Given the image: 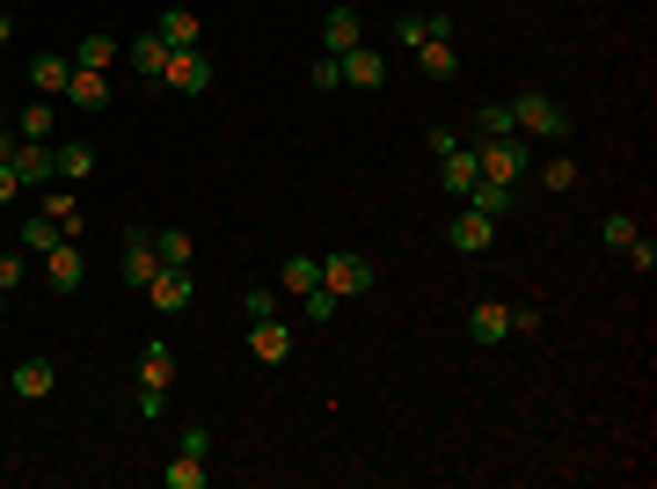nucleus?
<instances>
[{"label":"nucleus","mask_w":657,"mask_h":489,"mask_svg":"<svg viewBox=\"0 0 657 489\" xmlns=\"http://www.w3.org/2000/svg\"><path fill=\"white\" fill-rule=\"evenodd\" d=\"M512 132H526V140H570V110L555 95H540V88H526L512 103Z\"/></svg>","instance_id":"f257e3e1"},{"label":"nucleus","mask_w":657,"mask_h":489,"mask_svg":"<svg viewBox=\"0 0 657 489\" xmlns=\"http://www.w3.org/2000/svg\"><path fill=\"white\" fill-rule=\"evenodd\" d=\"M475 146V169L489 175V183H519L526 175V140L519 132H504V140H467Z\"/></svg>","instance_id":"f03ea898"},{"label":"nucleus","mask_w":657,"mask_h":489,"mask_svg":"<svg viewBox=\"0 0 657 489\" xmlns=\"http://www.w3.org/2000/svg\"><path fill=\"white\" fill-rule=\"evenodd\" d=\"M212 59H205V44H198V52H169V67H161V81L154 88H169V95H205L212 88Z\"/></svg>","instance_id":"7ed1b4c3"},{"label":"nucleus","mask_w":657,"mask_h":489,"mask_svg":"<svg viewBox=\"0 0 657 489\" xmlns=\"http://www.w3.org/2000/svg\"><path fill=\"white\" fill-rule=\"evenodd\" d=\"M322 285L336 299H358V293H373V263L351 256V248H336V256H322Z\"/></svg>","instance_id":"20e7f679"},{"label":"nucleus","mask_w":657,"mask_h":489,"mask_svg":"<svg viewBox=\"0 0 657 489\" xmlns=\"http://www.w3.org/2000/svg\"><path fill=\"white\" fill-rule=\"evenodd\" d=\"M154 271H161L154 234H146V227H132V234H124V256H118V278L132 285V293H146V285H154Z\"/></svg>","instance_id":"39448f33"},{"label":"nucleus","mask_w":657,"mask_h":489,"mask_svg":"<svg viewBox=\"0 0 657 489\" xmlns=\"http://www.w3.org/2000/svg\"><path fill=\"white\" fill-rule=\"evenodd\" d=\"M446 242L461 248V256H483V248L497 242V220H489V212H475V205H461V212H453V227H446Z\"/></svg>","instance_id":"423d86ee"},{"label":"nucleus","mask_w":657,"mask_h":489,"mask_svg":"<svg viewBox=\"0 0 657 489\" xmlns=\"http://www.w3.org/2000/svg\"><path fill=\"white\" fill-rule=\"evenodd\" d=\"M44 278H52V293H81L88 285V256L73 242H52L44 248Z\"/></svg>","instance_id":"0eeeda50"},{"label":"nucleus","mask_w":657,"mask_h":489,"mask_svg":"<svg viewBox=\"0 0 657 489\" xmlns=\"http://www.w3.org/2000/svg\"><path fill=\"white\" fill-rule=\"evenodd\" d=\"M146 299H154V315H183V307L198 299V285H191V271H169V263H161L154 285H146Z\"/></svg>","instance_id":"6e6552de"},{"label":"nucleus","mask_w":657,"mask_h":489,"mask_svg":"<svg viewBox=\"0 0 657 489\" xmlns=\"http://www.w3.org/2000/svg\"><path fill=\"white\" fill-rule=\"evenodd\" d=\"M8 161H16V175H22V183H52V175H59L52 140H16V154H8Z\"/></svg>","instance_id":"1a4fd4ad"},{"label":"nucleus","mask_w":657,"mask_h":489,"mask_svg":"<svg viewBox=\"0 0 657 489\" xmlns=\"http://www.w3.org/2000/svg\"><path fill=\"white\" fill-rule=\"evenodd\" d=\"M154 37L169 44V52H198V44H205V22H198L191 8H169V16L154 22Z\"/></svg>","instance_id":"9d476101"},{"label":"nucleus","mask_w":657,"mask_h":489,"mask_svg":"<svg viewBox=\"0 0 657 489\" xmlns=\"http://www.w3.org/2000/svg\"><path fill=\"white\" fill-rule=\"evenodd\" d=\"M249 350H256L263 366H285V358H293V329H285V322H249Z\"/></svg>","instance_id":"9b49d317"},{"label":"nucleus","mask_w":657,"mask_h":489,"mask_svg":"<svg viewBox=\"0 0 657 489\" xmlns=\"http://www.w3.org/2000/svg\"><path fill=\"white\" fill-rule=\"evenodd\" d=\"M467 336H475V344H504V336H512V307H504V299H483V307H467Z\"/></svg>","instance_id":"f8f14e48"},{"label":"nucleus","mask_w":657,"mask_h":489,"mask_svg":"<svg viewBox=\"0 0 657 489\" xmlns=\"http://www.w3.org/2000/svg\"><path fill=\"white\" fill-rule=\"evenodd\" d=\"M475 175H483V169H475V146H453V154H438V183H446V191L453 197H467V191H475Z\"/></svg>","instance_id":"ddd939ff"},{"label":"nucleus","mask_w":657,"mask_h":489,"mask_svg":"<svg viewBox=\"0 0 657 489\" xmlns=\"http://www.w3.org/2000/svg\"><path fill=\"white\" fill-rule=\"evenodd\" d=\"M67 103H73V110H110V73H95V67H73V81H67Z\"/></svg>","instance_id":"4468645a"},{"label":"nucleus","mask_w":657,"mask_h":489,"mask_svg":"<svg viewBox=\"0 0 657 489\" xmlns=\"http://www.w3.org/2000/svg\"><path fill=\"white\" fill-rule=\"evenodd\" d=\"M344 81L373 95V88H387V59H381V52H365V44H351V52H344Z\"/></svg>","instance_id":"2eb2a0df"},{"label":"nucleus","mask_w":657,"mask_h":489,"mask_svg":"<svg viewBox=\"0 0 657 489\" xmlns=\"http://www.w3.org/2000/svg\"><path fill=\"white\" fill-rule=\"evenodd\" d=\"M461 205H475V212H489V220H504V212L519 205V183H489V175H475V191H467Z\"/></svg>","instance_id":"dca6fc26"},{"label":"nucleus","mask_w":657,"mask_h":489,"mask_svg":"<svg viewBox=\"0 0 657 489\" xmlns=\"http://www.w3.org/2000/svg\"><path fill=\"white\" fill-rule=\"evenodd\" d=\"M52 387H59V366H52V358H22V366H16V395H22V403H44Z\"/></svg>","instance_id":"f3484780"},{"label":"nucleus","mask_w":657,"mask_h":489,"mask_svg":"<svg viewBox=\"0 0 657 489\" xmlns=\"http://www.w3.org/2000/svg\"><path fill=\"white\" fill-rule=\"evenodd\" d=\"M67 81H73V59H59V52H37L30 59V88H37V95H67Z\"/></svg>","instance_id":"a211bd4d"},{"label":"nucleus","mask_w":657,"mask_h":489,"mask_svg":"<svg viewBox=\"0 0 657 489\" xmlns=\"http://www.w3.org/2000/svg\"><path fill=\"white\" fill-rule=\"evenodd\" d=\"M124 59H132L139 81H161V67H169V44H161V37L146 30V37H132V44H124Z\"/></svg>","instance_id":"6ab92c4d"},{"label":"nucleus","mask_w":657,"mask_h":489,"mask_svg":"<svg viewBox=\"0 0 657 489\" xmlns=\"http://www.w3.org/2000/svg\"><path fill=\"white\" fill-rule=\"evenodd\" d=\"M416 67L432 73V81H453V73H461V52H453V37H424V44H416Z\"/></svg>","instance_id":"aec40b11"},{"label":"nucleus","mask_w":657,"mask_h":489,"mask_svg":"<svg viewBox=\"0 0 657 489\" xmlns=\"http://www.w3.org/2000/svg\"><path fill=\"white\" fill-rule=\"evenodd\" d=\"M139 387H175V350L169 344H146V350H139Z\"/></svg>","instance_id":"412c9836"},{"label":"nucleus","mask_w":657,"mask_h":489,"mask_svg":"<svg viewBox=\"0 0 657 489\" xmlns=\"http://www.w3.org/2000/svg\"><path fill=\"white\" fill-rule=\"evenodd\" d=\"M205 482H212V468L198 454H175L169 468H161V489H205Z\"/></svg>","instance_id":"4be33fe9"},{"label":"nucleus","mask_w":657,"mask_h":489,"mask_svg":"<svg viewBox=\"0 0 657 489\" xmlns=\"http://www.w3.org/2000/svg\"><path fill=\"white\" fill-rule=\"evenodd\" d=\"M118 37H103V30H95V37H81V44H73V67H95V73H110V67H118Z\"/></svg>","instance_id":"5701e85b"},{"label":"nucleus","mask_w":657,"mask_h":489,"mask_svg":"<svg viewBox=\"0 0 657 489\" xmlns=\"http://www.w3.org/2000/svg\"><path fill=\"white\" fill-rule=\"evenodd\" d=\"M322 44L344 59L351 44H358V16H351V8H328V16H322Z\"/></svg>","instance_id":"b1692460"},{"label":"nucleus","mask_w":657,"mask_h":489,"mask_svg":"<svg viewBox=\"0 0 657 489\" xmlns=\"http://www.w3.org/2000/svg\"><path fill=\"white\" fill-rule=\"evenodd\" d=\"M52 154H59V175H67V183H81V175H95V146H88V140H59Z\"/></svg>","instance_id":"393cba45"},{"label":"nucleus","mask_w":657,"mask_h":489,"mask_svg":"<svg viewBox=\"0 0 657 489\" xmlns=\"http://www.w3.org/2000/svg\"><path fill=\"white\" fill-rule=\"evenodd\" d=\"M52 124H59V110H52V95H37L30 110H16V132L22 140H52Z\"/></svg>","instance_id":"a878e982"},{"label":"nucleus","mask_w":657,"mask_h":489,"mask_svg":"<svg viewBox=\"0 0 657 489\" xmlns=\"http://www.w3.org/2000/svg\"><path fill=\"white\" fill-rule=\"evenodd\" d=\"M22 248H30V256H44V248L52 242H67V234H59V220H44V212H30V220H22V234H16Z\"/></svg>","instance_id":"bb28decb"},{"label":"nucleus","mask_w":657,"mask_h":489,"mask_svg":"<svg viewBox=\"0 0 657 489\" xmlns=\"http://www.w3.org/2000/svg\"><path fill=\"white\" fill-rule=\"evenodd\" d=\"M322 285V256H285V293H314Z\"/></svg>","instance_id":"cd10ccee"},{"label":"nucleus","mask_w":657,"mask_h":489,"mask_svg":"<svg viewBox=\"0 0 657 489\" xmlns=\"http://www.w3.org/2000/svg\"><path fill=\"white\" fill-rule=\"evenodd\" d=\"M512 132V103H483L475 110V140H504Z\"/></svg>","instance_id":"c85d7f7f"},{"label":"nucleus","mask_w":657,"mask_h":489,"mask_svg":"<svg viewBox=\"0 0 657 489\" xmlns=\"http://www.w3.org/2000/svg\"><path fill=\"white\" fill-rule=\"evenodd\" d=\"M44 220H59V234H81V205L67 191H44Z\"/></svg>","instance_id":"c756f323"},{"label":"nucleus","mask_w":657,"mask_h":489,"mask_svg":"<svg viewBox=\"0 0 657 489\" xmlns=\"http://www.w3.org/2000/svg\"><path fill=\"white\" fill-rule=\"evenodd\" d=\"M534 175H540V183H548V191H577V161H570V154H555V161H540Z\"/></svg>","instance_id":"7c9ffc66"},{"label":"nucleus","mask_w":657,"mask_h":489,"mask_svg":"<svg viewBox=\"0 0 657 489\" xmlns=\"http://www.w3.org/2000/svg\"><path fill=\"white\" fill-rule=\"evenodd\" d=\"M154 256L169 271H191V234H154Z\"/></svg>","instance_id":"2f4dec72"},{"label":"nucleus","mask_w":657,"mask_h":489,"mask_svg":"<svg viewBox=\"0 0 657 489\" xmlns=\"http://www.w3.org/2000/svg\"><path fill=\"white\" fill-rule=\"evenodd\" d=\"M636 234H643V227L628 220V212H606V220H599V242H606V248H628Z\"/></svg>","instance_id":"473e14b6"},{"label":"nucleus","mask_w":657,"mask_h":489,"mask_svg":"<svg viewBox=\"0 0 657 489\" xmlns=\"http://www.w3.org/2000/svg\"><path fill=\"white\" fill-rule=\"evenodd\" d=\"M300 307H307V322H336V307H344V299L328 293V285H314V293H300Z\"/></svg>","instance_id":"72a5a7b5"},{"label":"nucleus","mask_w":657,"mask_h":489,"mask_svg":"<svg viewBox=\"0 0 657 489\" xmlns=\"http://www.w3.org/2000/svg\"><path fill=\"white\" fill-rule=\"evenodd\" d=\"M307 81H314V88H344V59H336V52H328V59H314V67H307Z\"/></svg>","instance_id":"f704fd0d"},{"label":"nucleus","mask_w":657,"mask_h":489,"mask_svg":"<svg viewBox=\"0 0 657 489\" xmlns=\"http://www.w3.org/2000/svg\"><path fill=\"white\" fill-rule=\"evenodd\" d=\"M395 37H402V44H410V52H416V44L432 37V16H395Z\"/></svg>","instance_id":"c9c22d12"},{"label":"nucleus","mask_w":657,"mask_h":489,"mask_svg":"<svg viewBox=\"0 0 657 489\" xmlns=\"http://www.w3.org/2000/svg\"><path fill=\"white\" fill-rule=\"evenodd\" d=\"M621 256H628V263H636L643 278H650V271H657V242H650V234H636V242H628V248H621Z\"/></svg>","instance_id":"e433bc0d"},{"label":"nucleus","mask_w":657,"mask_h":489,"mask_svg":"<svg viewBox=\"0 0 657 489\" xmlns=\"http://www.w3.org/2000/svg\"><path fill=\"white\" fill-rule=\"evenodd\" d=\"M242 315L249 322H271L277 315V293H263V285H256V293H242Z\"/></svg>","instance_id":"4c0bfd02"},{"label":"nucleus","mask_w":657,"mask_h":489,"mask_svg":"<svg viewBox=\"0 0 657 489\" xmlns=\"http://www.w3.org/2000/svg\"><path fill=\"white\" fill-rule=\"evenodd\" d=\"M22 285V248H8V256H0V293H16Z\"/></svg>","instance_id":"58836bf2"},{"label":"nucleus","mask_w":657,"mask_h":489,"mask_svg":"<svg viewBox=\"0 0 657 489\" xmlns=\"http://www.w3.org/2000/svg\"><path fill=\"white\" fill-rule=\"evenodd\" d=\"M183 454H198V460L212 454V431H205V424H183Z\"/></svg>","instance_id":"ea45409f"},{"label":"nucleus","mask_w":657,"mask_h":489,"mask_svg":"<svg viewBox=\"0 0 657 489\" xmlns=\"http://www.w3.org/2000/svg\"><path fill=\"white\" fill-rule=\"evenodd\" d=\"M16 191H22V175H16V161L0 154V205H16Z\"/></svg>","instance_id":"a19ab883"},{"label":"nucleus","mask_w":657,"mask_h":489,"mask_svg":"<svg viewBox=\"0 0 657 489\" xmlns=\"http://www.w3.org/2000/svg\"><path fill=\"white\" fill-rule=\"evenodd\" d=\"M169 409V387H139V417H161Z\"/></svg>","instance_id":"79ce46f5"},{"label":"nucleus","mask_w":657,"mask_h":489,"mask_svg":"<svg viewBox=\"0 0 657 489\" xmlns=\"http://www.w3.org/2000/svg\"><path fill=\"white\" fill-rule=\"evenodd\" d=\"M540 329V307H512V336H534Z\"/></svg>","instance_id":"37998d69"},{"label":"nucleus","mask_w":657,"mask_h":489,"mask_svg":"<svg viewBox=\"0 0 657 489\" xmlns=\"http://www.w3.org/2000/svg\"><path fill=\"white\" fill-rule=\"evenodd\" d=\"M8 37H16V22H8V16H0V44H8Z\"/></svg>","instance_id":"c03bdc74"},{"label":"nucleus","mask_w":657,"mask_h":489,"mask_svg":"<svg viewBox=\"0 0 657 489\" xmlns=\"http://www.w3.org/2000/svg\"><path fill=\"white\" fill-rule=\"evenodd\" d=\"M0 315H8V293H0Z\"/></svg>","instance_id":"a18cd8bd"}]
</instances>
